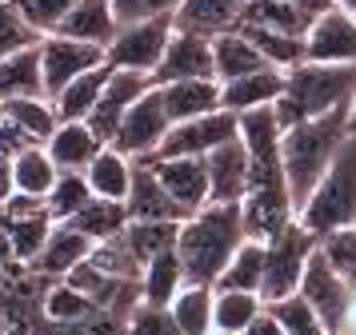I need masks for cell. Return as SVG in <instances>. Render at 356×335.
<instances>
[{
	"instance_id": "5bb4252c",
	"label": "cell",
	"mask_w": 356,
	"mask_h": 335,
	"mask_svg": "<svg viewBox=\"0 0 356 335\" xmlns=\"http://www.w3.org/2000/svg\"><path fill=\"white\" fill-rule=\"evenodd\" d=\"M108 68H113V64H108ZM148 88H156V80L148 76V72H132V68H113V72H108L104 92H100L97 108L88 116V124L97 128L100 140H113L120 120H124V112H129Z\"/></svg>"
},
{
	"instance_id": "ba28073f",
	"label": "cell",
	"mask_w": 356,
	"mask_h": 335,
	"mask_svg": "<svg viewBox=\"0 0 356 335\" xmlns=\"http://www.w3.org/2000/svg\"><path fill=\"white\" fill-rule=\"evenodd\" d=\"M168 128H172V120H168V112H164L161 88H148V92L124 112V120H120V128H116V136L108 144H113L116 152H124L129 160H148V156H156V148L164 144Z\"/></svg>"
},
{
	"instance_id": "11a10c76",
	"label": "cell",
	"mask_w": 356,
	"mask_h": 335,
	"mask_svg": "<svg viewBox=\"0 0 356 335\" xmlns=\"http://www.w3.org/2000/svg\"><path fill=\"white\" fill-rule=\"evenodd\" d=\"M212 335H241V332H212Z\"/></svg>"
},
{
	"instance_id": "f546056e",
	"label": "cell",
	"mask_w": 356,
	"mask_h": 335,
	"mask_svg": "<svg viewBox=\"0 0 356 335\" xmlns=\"http://www.w3.org/2000/svg\"><path fill=\"white\" fill-rule=\"evenodd\" d=\"M132 164L124 152H116L113 144H104L100 148V156L88 164V188H92V196H104V200H124L132 188Z\"/></svg>"
},
{
	"instance_id": "d6a6232c",
	"label": "cell",
	"mask_w": 356,
	"mask_h": 335,
	"mask_svg": "<svg viewBox=\"0 0 356 335\" xmlns=\"http://www.w3.org/2000/svg\"><path fill=\"white\" fill-rule=\"evenodd\" d=\"M260 280H264V239H244L212 287H220V291H260Z\"/></svg>"
},
{
	"instance_id": "74e56055",
	"label": "cell",
	"mask_w": 356,
	"mask_h": 335,
	"mask_svg": "<svg viewBox=\"0 0 356 335\" xmlns=\"http://www.w3.org/2000/svg\"><path fill=\"white\" fill-rule=\"evenodd\" d=\"M92 311H100V307L68 280H52L44 291V323H81Z\"/></svg>"
},
{
	"instance_id": "8fae6325",
	"label": "cell",
	"mask_w": 356,
	"mask_h": 335,
	"mask_svg": "<svg viewBox=\"0 0 356 335\" xmlns=\"http://www.w3.org/2000/svg\"><path fill=\"white\" fill-rule=\"evenodd\" d=\"M353 291L356 287L328 264V255H324L321 243H316V252H312V259H308V268H305V280H300V295L321 311V319L328 323L332 335H337L340 323H344V311H348V303H353Z\"/></svg>"
},
{
	"instance_id": "b9f144b4",
	"label": "cell",
	"mask_w": 356,
	"mask_h": 335,
	"mask_svg": "<svg viewBox=\"0 0 356 335\" xmlns=\"http://www.w3.org/2000/svg\"><path fill=\"white\" fill-rule=\"evenodd\" d=\"M44 36L24 20V12L17 8V0H0V60L4 56H13L20 48H33L40 44Z\"/></svg>"
},
{
	"instance_id": "ffe728a7",
	"label": "cell",
	"mask_w": 356,
	"mask_h": 335,
	"mask_svg": "<svg viewBox=\"0 0 356 335\" xmlns=\"http://www.w3.org/2000/svg\"><path fill=\"white\" fill-rule=\"evenodd\" d=\"M284 92V68H260V72H248V76L225 80L220 84V104L228 112H252V108H273Z\"/></svg>"
},
{
	"instance_id": "bcb514c9",
	"label": "cell",
	"mask_w": 356,
	"mask_h": 335,
	"mask_svg": "<svg viewBox=\"0 0 356 335\" xmlns=\"http://www.w3.org/2000/svg\"><path fill=\"white\" fill-rule=\"evenodd\" d=\"M113 8L120 24H132V20H148V16H172L180 0H113Z\"/></svg>"
},
{
	"instance_id": "4dcf8cb0",
	"label": "cell",
	"mask_w": 356,
	"mask_h": 335,
	"mask_svg": "<svg viewBox=\"0 0 356 335\" xmlns=\"http://www.w3.org/2000/svg\"><path fill=\"white\" fill-rule=\"evenodd\" d=\"M212 303H216V287L212 284H184L168 307H172L184 335H212V327H216L212 323Z\"/></svg>"
},
{
	"instance_id": "d6986e66",
	"label": "cell",
	"mask_w": 356,
	"mask_h": 335,
	"mask_svg": "<svg viewBox=\"0 0 356 335\" xmlns=\"http://www.w3.org/2000/svg\"><path fill=\"white\" fill-rule=\"evenodd\" d=\"M104 144L108 140H100L88 120H60V128L52 132V140L44 148L60 172H88V164L100 156Z\"/></svg>"
},
{
	"instance_id": "ee69618b",
	"label": "cell",
	"mask_w": 356,
	"mask_h": 335,
	"mask_svg": "<svg viewBox=\"0 0 356 335\" xmlns=\"http://www.w3.org/2000/svg\"><path fill=\"white\" fill-rule=\"evenodd\" d=\"M321 252L328 255V264L356 287V223L353 227H340V232H332V236H324Z\"/></svg>"
},
{
	"instance_id": "2e32d148",
	"label": "cell",
	"mask_w": 356,
	"mask_h": 335,
	"mask_svg": "<svg viewBox=\"0 0 356 335\" xmlns=\"http://www.w3.org/2000/svg\"><path fill=\"white\" fill-rule=\"evenodd\" d=\"M305 60L356 64V16L344 8H332L321 20H312V28L305 36Z\"/></svg>"
},
{
	"instance_id": "c3c4849f",
	"label": "cell",
	"mask_w": 356,
	"mask_h": 335,
	"mask_svg": "<svg viewBox=\"0 0 356 335\" xmlns=\"http://www.w3.org/2000/svg\"><path fill=\"white\" fill-rule=\"evenodd\" d=\"M17 196V175H13V160L0 156V207Z\"/></svg>"
},
{
	"instance_id": "ab89813d",
	"label": "cell",
	"mask_w": 356,
	"mask_h": 335,
	"mask_svg": "<svg viewBox=\"0 0 356 335\" xmlns=\"http://www.w3.org/2000/svg\"><path fill=\"white\" fill-rule=\"evenodd\" d=\"M241 32L264 52V60L273 68L289 72L305 60V36H284V32H268V28H248V24H241Z\"/></svg>"
},
{
	"instance_id": "1f68e13d",
	"label": "cell",
	"mask_w": 356,
	"mask_h": 335,
	"mask_svg": "<svg viewBox=\"0 0 356 335\" xmlns=\"http://www.w3.org/2000/svg\"><path fill=\"white\" fill-rule=\"evenodd\" d=\"M13 175H17V191L44 200V196L52 191V184H56L60 168L52 164L44 144H33V148H24L20 156H13Z\"/></svg>"
},
{
	"instance_id": "f6af8a7d",
	"label": "cell",
	"mask_w": 356,
	"mask_h": 335,
	"mask_svg": "<svg viewBox=\"0 0 356 335\" xmlns=\"http://www.w3.org/2000/svg\"><path fill=\"white\" fill-rule=\"evenodd\" d=\"M72 4H76V0H17V8L24 12V20H29L40 36H52V32L60 28V20L72 12Z\"/></svg>"
},
{
	"instance_id": "f1b7e54d",
	"label": "cell",
	"mask_w": 356,
	"mask_h": 335,
	"mask_svg": "<svg viewBox=\"0 0 356 335\" xmlns=\"http://www.w3.org/2000/svg\"><path fill=\"white\" fill-rule=\"evenodd\" d=\"M188 284L184 280V264H180V252L168 248V252L152 255L140 271V300L148 303H172L180 295V287Z\"/></svg>"
},
{
	"instance_id": "836d02e7",
	"label": "cell",
	"mask_w": 356,
	"mask_h": 335,
	"mask_svg": "<svg viewBox=\"0 0 356 335\" xmlns=\"http://www.w3.org/2000/svg\"><path fill=\"white\" fill-rule=\"evenodd\" d=\"M4 108H8V116H13V124H17L33 144H49V140H52V132L60 128V112H56V104H52L49 96L8 100Z\"/></svg>"
},
{
	"instance_id": "f5cc1de1",
	"label": "cell",
	"mask_w": 356,
	"mask_h": 335,
	"mask_svg": "<svg viewBox=\"0 0 356 335\" xmlns=\"http://www.w3.org/2000/svg\"><path fill=\"white\" fill-rule=\"evenodd\" d=\"M337 8H344V12L356 16V0H337Z\"/></svg>"
},
{
	"instance_id": "5b68a950",
	"label": "cell",
	"mask_w": 356,
	"mask_h": 335,
	"mask_svg": "<svg viewBox=\"0 0 356 335\" xmlns=\"http://www.w3.org/2000/svg\"><path fill=\"white\" fill-rule=\"evenodd\" d=\"M321 239L308 232L300 220H292L284 232H276L273 239H264V280H260V300L276 303L284 295H296L300 291V280H305V268L312 252H316Z\"/></svg>"
},
{
	"instance_id": "7402d4cb",
	"label": "cell",
	"mask_w": 356,
	"mask_h": 335,
	"mask_svg": "<svg viewBox=\"0 0 356 335\" xmlns=\"http://www.w3.org/2000/svg\"><path fill=\"white\" fill-rule=\"evenodd\" d=\"M136 168H132V188L124 196V204H129V216L132 220H184V212L177 207V200L164 191V184L156 180V172L148 168L145 160H132Z\"/></svg>"
},
{
	"instance_id": "9f6ffc18",
	"label": "cell",
	"mask_w": 356,
	"mask_h": 335,
	"mask_svg": "<svg viewBox=\"0 0 356 335\" xmlns=\"http://www.w3.org/2000/svg\"><path fill=\"white\" fill-rule=\"evenodd\" d=\"M0 335H8V332H0Z\"/></svg>"
},
{
	"instance_id": "484cf974",
	"label": "cell",
	"mask_w": 356,
	"mask_h": 335,
	"mask_svg": "<svg viewBox=\"0 0 356 335\" xmlns=\"http://www.w3.org/2000/svg\"><path fill=\"white\" fill-rule=\"evenodd\" d=\"M212 56H216V80L220 84L236 80V76H248V72H260V68H273V64L264 60V52L241 28L212 36Z\"/></svg>"
},
{
	"instance_id": "30bf717a",
	"label": "cell",
	"mask_w": 356,
	"mask_h": 335,
	"mask_svg": "<svg viewBox=\"0 0 356 335\" xmlns=\"http://www.w3.org/2000/svg\"><path fill=\"white\" fill-rule=\"evenodd\" d=\"M236 136H241V116L228 108H216L209 116H193V120L172 124L164 144L156 148V156H209L212 148L236 140Z\"/></svg>"
},
{
	"instance_id": "e0dca14e",
	"label": "cell",
	"mask_w": 356,
	"mask_h": 335,
	"mask_svg": "<svg viewBox=\"0 0 356 335\" xmlns=\"http://www.w3.org/2000/svg\"><path fill=\"white\" fill-rule=\"evenodd\" d=\"M204 164H209L212 204H241L248 196V148H244L241 136L212 148L204 156Z\"/></svg>"
},
{
	"instance_id": "cb8c5ba5",
	"label": "cell",
	"mask_w": 356,
	"mask_h": 335,
	"mask_svg": "<svg viewBox=\"0 0 356 335\" xmlns=\"http://www.w3.org/2000/svg\"><path fill=\"white\" fill-rule=\"evenodd\" d=\"M156 88H161L164 112L172 124L225 108L220 104V80H172V84H156Z\"/></svg>"
},
{
	"instance_id": "e575fe53",
	"label": "cell",
	"mask_w": 356,
	"mask_h": 335,
	"mask_svg": "<svg viewBox=\"0 0 356 335\" xmlns=\"http://www.w3.org/2000/svg\"><path fill=\"white\" fill-rule=\"evenodd\" d=\"M108 64H100V68H92V72H84V76H76L72 84H68L65 92L56 96L52 104H56V112H60V120H88L92 116V108H97L100 92H104V80H108Z\"/></svg>"
},
{
	"instance_id": "52a82bcc",
	"label": "cell",
	"mask_w": 356,
	"mask_h": 335,
	"mask_svg": "<svg viewBox=\"0 0 356 335\" xmlns=\"http://www.w3.org/2000/svg\"><path fill=\"white\" fill-rule=\"evenodd\" d=\"M177 32V20L172 16H148V20H132V24H120V32L108 44V64L113 68H132V72H156L164 48Z\"/></svg>"
},
{
	"instance_id": "f907efd6",
	"label": "cell",
	"mask_w": 356,
	"mask_h": 335,
	"mask_svg": "<svg viewBox=\"0 0 356 335\" xmlns=\"http://www.w3.org/2000/svg\"><path fill=\"white\" fill-rule=\"evenodd\" d=\"M13 264H20V259H17V248H13V239H8L4 223H0V271L13 268Z\"/></svg>"
},
{
	"instance_id": "8992f818",
	"label": "cell",
	"mask_w": 356,
	"mask_h": 335,
	"mask_svg": "<svg viewBox=\"0 0 356 335\" xmlns=\"http://www.w3.org/2000/svg\"><path fill=\"white\" fill-rule=\"evenodd\" d=\"M49 275L29 264H13L0 271V332L8 335H40L44 327V291Z\"/></svg>"
},
{
	"instance_id": "277c9868",
	"label": "cell",
	"mask_w": 356,
	"mask_h": 335,
	"mask_svg": "<svg viewBox=\"0 0 356 335\" xmlns=\"http://www.w3.org/2000/svg\"><path fill=\"white\" fill-rule=\"evenodd\" d=\"M296 220L316 239L356 223V132L340 144L337 160L328 164V172L321 175V184L312 188L305 207L296 212Z\"/></svg>"
},
{
	"instance_id": "7c38bea8",
	"label": "cell",
	"mask_w": 356,
	"mask_h": 335,
	"mask_svg": "<svg viewBox=\"0 0 356 335\" xmlns=\"http://www.w3.org/2000/svg\"><path fill=\"white\" fill-rule=\"evenodd\" d=\"M145 164L156 172V180H161L164 191L177 200V207L184 216H193V212H200L204 204H212L209 164H204V156H152V160H145Z\"/></svg>"
},
{
	"instance_id": "7dc6e473",
	"label": "cell",
	"mask_w": 356,
	"mask_h": 335,
	"mask_svg": "<svg viewBox=\"0 0 356 335\" xmlns=\"http://www.w3.org/2000/svg\"><path fill=\"white\" fill-rule=\"evenodd\" d=\"M244 335H284V327H280V319L273 316V307L264 303V311H260V316L244 327Z\"/></svg>"
},
{
	"instance_id": "4fadbf2b",
	"label": "cell",
	"mask_w": 356,
	"mask_h": 335,
	"mask_svg": "<svg viewBox=\"0 0 356 335\" xmlns=\"http://www.w3.org/2000/svg\"><path fill=\"white\" fill-rule=\"evenodd\" d=\"M0 223H4V232H8L13 248H17L20 264H33L36 252L44 248V239H49L52 227H56L49 204L36 200V196H24V191H17L8 204L0 207Z\"/></svg>"
},
{
	"instance_id": "ac0fdd59",
	"label": "cell",
	"mask_w": 356,
	"mask_h": 335,
	"mask_svg": "<svg viewBox=\"0 0 356 335\" xmlns=\"http://www.w3.org/2000/svg\"><path fill=\"white\" fill-rule=\"evenodd\" d=\"M92 239L84 236L81 227H72V223H56L52 227V236L44 239V248L36 252V259L29 264L33 271L40 275H49V280H65L72 268H81L84 259L92 255Z\"/></svg>"
},
{
	"instance_id": "4316f807",
	"label": "cell",
	"mask_w": 356,
	"mask_h": 335,
	"mask_svg": "<svg viewBox=\"0 0 356 335\" xmlns=\"http://www.w3.org/2000/svg\"><path fill=\"white\" fill-rule=\"evenodd\" d=\"M129 220H132V216H129V204H124V200H104V196H92V200H88V204H84L72 220H65V223L81 227L92 243H104V239L120 236V232L129 227Z\"/></svg>"
},
{
	"instance_id": "44dd1931",
	"label": "cell",
	"mask_w": 356,
	"mask_h": 335,
	"mask_svg": "<svg viewBox=\"0 0 356 335\" xmlns=\"http://www.w3.org/2000/svg\"><path fill=\"white\" fill-rule=\"evenodd\" d=\"M244 4L248 0H180V8L172 12L177 32H196V36H220L241 24Z\"/></svg>"
},
{
	"instance_id": "d4e9b609",
	"label": "cell",
	"mask_w": 356,
	"mask_h": 335,
	"mask_svg": "<svg viewBox=\"0 0 356 335\" xmlns=\"http://www.w3.org/2000/svg\"><path fill=\"white\" fill-rule=\"evenodd\" d=\"M44 96V68H40V44L20 48L0 60V104Z\"/></svg>"
},
{
	"instance_id": "816d5d0a",
	"label": "cell",
	"mask_w": 356,
	"mask_h": 335,
	"mask_svg": "<svg viewBox=\"0 0 356 335\" xmlns=\"http://www.w3.org/2000/svg\"><path fill=\"white\" fill-rule=\"evenodd\" d=\"M337 335H356V291H353V303H348V311H344V323H340Z\"/></svg>"
},
{
	"instance_id": "681fc988",
	"label": "cell",
	"mask_w": 356,
	"mask_h": 335,
	"mask_svg": "<svg viewBox=\"0 0 356 335\" xmlns=\"http://www.w3.org/2000/svg\"><path fill=\"white\" fill-rule=\"evenodd\" d=\"M292 4H296L308 20H321L324 12H332V8H337V0H292Z\"/></svg>"
},
{
	"instance_id": "9a60e30c",
	"label": "cell",
	"mask_w": 356,
	"mask_h": 335,
	"mask_svg": "<svg viewBox=\"0 0 356 335\" xmlns=\"http://www.w3.org/2000/svg\"><path fill=\"white\" fill-rule=\"evenodd\" d=\"M152 80L156 84H172V80H216L212 40L209 36H196V32H172V40L164 48Z\"/></svg>"
},
{
	"instance_id": "6da1fadb",
	"label": "cell",
	"mask_w": 356,
	"mask_h": 335,
	"mask_svg": "<svg viewBox=\"0 0 356 335\" xmlns=\"http://www.w3.org/2000/svg\"><path fill=\"white\" fill-rule=\"evenodd\" d=\"M348 136H353V104L284 128V136H280V156H284V180H289L296 212L305 207V200L312 196V188L321 184V175L328 172V164L337 160L340 144L348 140Z\"/></svg>"
},
{
	"instance_id": "8d00e7d4",
	"label": "cell",
	"mask_w": 356,
	"mask_h": 335,
	"mask_svg": "<svg viewBox=\"0 0 356 335\" xmlns=\"http://www.w3.org/2000/svg\"><path fill=\"white\" fill-rule=\"evenodd\" d=\"M177 232H180L177 220H129V227H124V239H129L132 255L140 259V268H145L152 255H161V252H168V248H177Z\"/></svg>"
},
{
	"instance_id": "7bdbcfd3",
	"label": "cell",
	"mask_w": 356,
	"mask_h": 335,
	"mask_svg": "<svg viewBox=\"0 0 356 335\" xmlns=\"http://www.w3.org/2000/svg\"><path fill=\"white\" fill-rule=\"evenodd\" d=\"M124 335H184V332H180V323L168 303L140 300L129 311V319H124Z\"/></svg>"
},
{
	"instance_id": "7a4b0ae2",
	"label": "cell",
	"mask_w": 356,
	"mask_h": 335,
	"mask_svg": "<svg viewBox=\"0 0 356 335\" xmlns=\"http://www.w3.org/2000/svg\"><path fill=\"white\" fill-rule=\"evenodd\" d=\"M244 239H248V232H244L241 204H204L200 212L184 216L177 232L184 280L188 284H216Z\"/></svg>"
},
{
	"instance_id": "db71d44e",
	"label": "cell",
	"mask_w": 356,
	"mask_h": 335,
	"mask_svg": "<svg viewBox=\"0 0 356 335\" xmlns=\"http://www.w3.org/2000/svg\"><path fill=\"white\" fill-rule=\"evenodd\" d=\"M353 132H356V96H353Z\"/></svg>"
},
{
	"instance_id": "9c48e42d",
	"label": "cell",
	"mask_w": 356,
	"mask_h": 335,
	"mask_svg": "<svg viewBox=\"0 0 356 335\" xmlns=\"http://www.w3.org/2000/svg\"><path fill=\"white\" fill-rule=\"evenodd\" d=\"M100 64H108V48L84 44V40H72L60 32L40 40V68H44V96L49 100H56L76 76L92 72Z\"/></svg>"
},
{
	"instance_id": "60d3db41",
	"label": "cell",
	"mask_w": 356,
	"mask_h": 335,
	"mask_svg": "<svg viewBox=\"0 0 356 335\" xmlns=\"http://www.w3.org/2000/svg\"><path fill=\"white\" fill-rule=\"evenodd\" d=\"M268 307H273V316L280 319L284 335H332V332H328V323L321 319V311H316L300 291H296V295H284V300H276V303H268Z\"/></svg>"
},
{
	"instance_id": "3957f363",
	"label": "cell",
	"mask_w": 356,
	"mask_h": 335,
	"mask_svg": "<svg viewBox=\"0 0 356 335\" xmlns=\"http://www.w3.org/2000/svg\"><path fill=\"white\" fill-rule=\"evenodd\" d=\"M353 96H356V64L300 60L296 68L284 72V92L273 108L280 128H292L300 120H312V116L353 104Z\"/></svg>"
},
{
	"instance_id": "83f0119b",
	"label": "cell",
	"mask_w": 356,
	"mask_h": 335,
	"mask_svg": "<svg viewBox=\"0 0 356 335\" xmlns=\"http://www.w3.org/2000/svg\"><path fill=\"white\" fill-rule=\"evenodd\" d=\"M241 24H248V28L284 32V36H308V28H312V20H308L292 0H248ZM241 24H236V28H241Z\"/></svg>"
},
{
	"instance_id": "f35d334b",
	"label": "cell",
	"mask_w": 356,
	"mask_h": 335,
	"mask_svg": "<svg viewBox=\"0 0 356 335\" xmlns=\"http://www.w3.org/2000/svg\"><path fill=\"white\" fill-rule=\"evenodd\" d=\"M88 200H92V188H88V175L84 172H60L56 184H52V191L44 196V204H49V212H52L56 223L72 220Z\"/></svg>"
},
{
	"instance_id": "603a6c76",
	"label": "cell",
	"mask_w": 356,
	"mask_h": 335,
	"mask_svg": "<svg viewBox=\"0 0 356 335\" xmlns=\"http://www.w3.org/2000/svg\"><path fill=\"white\" fill-rule=\"evenodd\" d=\"M60 36H72V40H84V44L108 48L113 36L120 32V20H116L113 0H76L72 12L60 20Z\"/></svg>"
},
{
	"instance_id": "d590c367",
	"label": "cell",
	"mask_w": 356,
	"mask_h": 335,
	"mask_svg": "<svg viewBox=\"0 0 356 335\" xmlns=\"http://www.w3.org/2000/svg\"><path fill=\"white\" fill-rule=\"evenodd\" d=\"M264 311L260 291H220L216 287V303H212V332H241Z\"/></svg>"
}]
</instances>
